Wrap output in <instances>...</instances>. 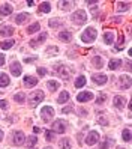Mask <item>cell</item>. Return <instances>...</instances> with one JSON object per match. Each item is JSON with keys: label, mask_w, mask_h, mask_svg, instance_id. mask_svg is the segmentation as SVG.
Wrapping results in <instances>:
<instances>
[{"label": "cell", "mask_w": 132, "mask_h": 149, "mask_svg": "<svg viewBox=\"0 0 132 149\" xmlns=\"http://www.w3.org/2000/svg\"><path fill=\"white\" fill-rule=\"evenodd\" d=\"M96 36H98V32H96V29L93 27H89V29H86L81 35V41L86 42V44H90L96 39Z\"/></svg>", "instance_id": "6da1fadb"}, {"label": "cell", "mask_w": 132, "mask_h": 149, "mask_svg": "<svg viewBox=\"0 0 132 149\" xmlns=\"http://www.w3.org/2000/svg\"><path fill=\"white\" fill-rule=\"evenodd\" d=\"M45 98V95H44L42 91H33L30 93V98H29V104H30V107H36L38 104Z\"/></svg>", "instance_id": "7a4b0ae2"}, {"label": "cell", "mask_w": 132, "mask_h": 149, "mask_svg": "<svg viewBox=\"0 0 132 149\" xmlns=\"http://www.w3.org/2000/svg\"><path fill=\"white\" fill-rule=\"evenodd\" d=\"M116 86L119 87V89H122V91H126V89H129L131 87V77L129 75H120L119 78H117V81H116Z\"/></svg>", "instance_id": "3957f363"}, {"label": "cell", "mask_w": 132, "mask_h": 149, "mask_svg": "<svg viewBox=\"0 0 132 149\" xmlns=\"http://www.w3.org/2000/svg\"><path fill=\"white\" fill-rule=\"evenodd\" d=\"M51 128H53V133L63 134L65 131H66V122H65L63 119H57V120H54V122H53Z\"/></svg>", "instance_id": "277c9868"}, {"label": "cell", "mask_w": 132, "mask_h": 149, "mask_svg": "<svg viewBox=\"0 0 132 149\" xmlns=\"http://www.w3.org/2000/svg\"><path fill=\"white\" fill-rule=\"evenodd\" d=\"M41 118H42V120L50 122L53 118H54V109L50 107V106L42 107V110H41Z\"/></svg>", "instance_id": "5b68a950"}, {"label": "cell", "mask_w": 132, "mask_h": 149, "mask_svg": "<svg viewBox=\"0 0 132 149\" xmlns=\"http://www.w3.org/2000/svg\"><path fill=\"white\" fill-rule=\"evenodd\" d=\"M71 20H72L75 24H84V23L87 21V15H86L84 11H77V12L72 14Z\"/></svg>", "instance_id": "8992f818"}, {"label": "cell", "mask_w": 132, "mask_h": 149, "mask_svg": "<svg viewBox=\"0 0 132 149\" xmlns=\"http://www.w3.org/2000/svg\"><path fill=\"white\" fill-rule=\"evenodd\" d=\"M98 142H99V133L98 131H90V133L87 134V137H86V143L89 146H93Z\"/></svg>", "instance_id": "52a82bcc"}, {"label": "cell", "mask_w": 132, "mask_h": 149, "mask_svg": "<svg viewBox=\"0 0 132 149\" xmlns=\"http://www.w3.org/2000/svg\"><path fill=\"white\" fill-rule=\"evenodd\" d=\"M24 140H26V137H24L23 131H14V134H12V143H14L15 146L23 145Z\"/></svg>", "instance_id": "ba28073f"}, {"label": "cell", "mask_w": 132, "mask_h": 149, "mask_svg": "<svg viewBox=\"0 0 132 149\" xmlns=\"http://www.w3.org/2000/svg\"><path fill=\"white\" fill-rule=\"evenodd\" d=\"M54 72H56L59 77L63 78V80H68V78H69V71L66 69L65 65H60V63H59V65L54 68Z\"/></svg>", "instance_id": "9c48e42d"}, {"label": "cell", "mask_w": 132, "mask_h": 149, "mask_svg": "<svg viewBox=\"0 0 132 149\" xmlns=\"http://www.w3.org/2000/svg\"><path fill=\"white\" fill-rule=\"evenodd\" d=\"M93 100V93L92 92H80L77 95V101L78 102H87Z\"/></svg>", "instance_id": "30bf717a"}, {"label": "cell", "mask_w": 132, "mask_h": 149, "mask_svg": "<svg viewBox=\"0 0 132 149\" xmlns=\"http://www.w3.org/2000/svg\"><path fill=\"white\" fill-rule=\"evenodd\" d=\"M113 104H114V107L116 109H125L126 106V98H123V96L117 95V96H114V100H113Z\"/></svg>", "instance_id": "8fae6325"}, {"label": "cell", "mask_w": 132, "mask_h": 149, "mask_svg": "<svg viewBox=\"0 0 132 149\" xmlns=\"http://www.w3.org/2000/svg\"><path fill=\"white\" fill-rule=\"evenodd\" d=\"M9 69H11L12 75H15V77H20L21 72H23V68H21L20 62H12V63L9 65Z\"/></svg>", "instance_id": "7c38bea8"}, {"label": "cell", "mask_w": 132, "mask_h": 149, "mask_svg": "<svg viewBox=\"0 0 132 149\" xmlns=\"http://www.w3.org/2000/svg\"><path fill=\"white\" fill-rule=\"evenodd\" d=\"M92 80L96 84H105V83L108 81V77L105 75V74H95V75H92Z\"/></svg>", "instance_id": "4fadbf2b"}, {"label": "cell", "mask_w": 132, "mask_h": 149, "mask_svg": "<svg viewBox=\"0 0 132 149\" xmlns=\"http://www.w3.org/2000/svg\"><path fill=\"white\" fill-rule=\"evenodd\" d=\"M38 84V78L36 77H32V75H26L24 77V86L27 87H33Z\"/></svg>", "instance_id": "5bb4252c"}, {"label": "cell", "mask_w": 132, "mask_h": 149, "mask_svg": "<svg viewBox=\"0 0 132 149\" xmlns=\"http://www.w3.org/2000/svg\"><path fill=\"white\" fill-rule=\"evenodd\" d=\"M14 27L12 26H2L0 27V35L2 36H11V35H14Z\"/></svg>", "instance_id": "9a60e30c"}, {"label": "cell", "mask_w": 132, "mask_h": 149, "mask_svg": "<svg viewBox=\"0 0 132 149\" xmlns=\"http://www.w3.org/2000/svg\"><path fill=\"white\" fill-rule=\"evenodd\" d=\"M11 12H12V5H11V3H5V5H2V8H0V17L9 15Z\"/></svg>", "instance_id": "2e32d148"}, {"label": "cell", "mask_w": 132, "mask_h": 149, "mask_svg": "<svg viewBox=\"0 0 132 149\" xmlns=\"http://www.w3.org/2000/svg\"><path fill=\"white\" fill-rule=\"evenodd\" d=\"M59 39L62 42H71L72 41V33L71 32H60L59 33Z\"/></svg>", "instance_id": "e0dca14e"}, {"label": "cell", "mask_w": 132, "mask_h": 149, "mask_svg": "<svg viewBox=\"0 0 132 149\" xmlns=\"http://www.w3.org/2000/svg\"><path fill=\"white\" fill-rule=\"evenodd\" d=\"M30 18V15L27 12H21L20 15H17V18H15V23L17 24H24L26 21H27Z\"/></svg>", "instance_id": "ac0fdd59"}, {"label": "cell", "mask_w": 132, "mask_h": 149, "mask_svg": "<svg viewBox=\"0 0 132 149\" xmlns=\"http://www.w3.org/2000/svg\"><path fill=\"white\" fill-rule=\"evenodd\" d=\"M111 145H114V140H113L111 137H105V139L102 140V143H101L99 149H110Z\"/></svg>", "instance_id": "d6986e66"}, {"label": "cell", "mask_w": 132, "mask_h": 149, "mask_svg": "<svg viewBox=\"0 0 132 149\" xmlns=\"http://www.w3.org/2000/svg\"><path fill=\"white\" fill-rule=\"evenodd\" d=\"M92 63H93V66H95V68L101 69V68L104 66V59H102L101 56H95V57L92 59Z\"/></svg>", "instance_id": "ffe728a7"}, {"label": "cell", "mask_w": 132, "mask_h": 149, "mask_svg": "<svg viewBox=\"0 0 132 149\" xmlns=\"http://www.w3.org/2000/svg\"><path fill=\"white\" fill-rule=\"evenodd\" d=\"M120 66H122V60L120 59H113L110 62V65H108V68L111 69V71H116V69H119Z\"/></svg>", "instance_id": "44dd1931"}, {"label": "cell", "mask_w": 132, "mask_h": 149, "mask_svg": "<svg viewBox=\"0 0 132 149\" xmlns=\"http://www.w3.org/2000/svg\"><path fill=\"white\" fill-rule=\"evenodd\" d=\"M45 39H47V33H41L38 39H33V41L30 42V45H32V47H36L38 44H42V42L45 41Z\"/></svg>", "instance_id": "7402d4cb"}, {"label": "cell", "mask_w": 132, "mask_h": 149, "mask_svg": "<svg viewBox=\"0 0 132 149\" xmlns=\"http://www.w3.org/2000/svg\"><path fill=\"white\" fill-rule=\"evenodd\" d=\"M59 146L62 148V149H71V140H69L68 137H63L59 142Z\"/></svg>", "instance_id": "603a6c76"}, {"label": "cell", "mask_w": 132, "mask_h": 149, "mask_svg": "<svg viewBox=\"0 0 132 149\" xmlns=\"http://www.w3.org/2000/svg\"><path fill=\"white\" fill-rule=\"evenodd\" d=\"M68 101H69V93H68L66 91H63V92L59 95L57 102H59V104H65V102H68Z\"/></svg>", "instance_id": "cb8c5ba5"}, {"label": "cell", "mask_w": 132, "mask_h": 149, "mask_svg": "<svg viewBox=\"0 0 132 149\" xmlns=\"http://www.w3.org/2000/svg\"><path fill=\"white\" fill-rule=\"evenodd\" d=\"M8 84H9V77L5 72H0V87H6Z\"/></svg>", "instance_id": "d4e9b609"}, {"label": "cell", "mask_w": 132, "mask_h": 149, "mask_svg": "<svg viewBox=\"0 0 132 149\" xmlns=\"http://www.w3.org/2000/svg\"><path fill=\"white\" fill-rule=\"evenodd\" d=\"M104 42L105 44H113L114 42V33L113 32H107V33H104Z\"/></svg>", "instance_id": "484cf974"}, {"label": "cell", "mask_w": 132, "mask_h": 149, "mask_svg": "<svg viewBox=\"0 0 132 149\" xmlns=\"http://www.w3.org/2000/svg\"><path fill=\"white\" fill-rule=\"evenodd\" d=\"M39 29H41V24L39 23H33V24H30L29 27H27V33H30V35L32 33H36Z\"/></svg>", "instance_id": "4316f807"}, {"label": "cell", "mask_w": 132, "mask_h": 149, "mask_svg": "<svg viewBox=\"0 0 132 149\" xmlns=\"http://www.w3.org/2000/svg\"><path fill=\"white\" fill-rule=\"evenodd\" d=\"M86 86V77L80 75V77H77V80H75V87L77 89H80V87Z\"/></svg>", "instance_id": "83f0119b"}, {"label": "cell", "mask_w": 132, "mask_h": 149, "mask_svg": "<svg viewBox=\"0 0 132 149\" xmlns=\"http://www.w3.org/2000/svg\"><path fill=\"white\" fill-rule=\"evenodd\" d=\"M41 12H44V14H48L50 11H51V3L50 2H42V5H41Z\"/></svg>", "instance_id": "f1b7e54d"}, {"label": "cell", "mask_w": 132, "mask_h": 149, "mask_svg": "<svg viewBox=\"0 0 132 149\" xmlns=\"http://www.w3.org/2000/svg\"><path fill=\"white\" fill-rule=\"evenodd\" d=\"M14 44H15V41H12V39H9V41H2V42H0V48L8 50V48H11Z\"/></svg>", "instance_id": "f546056e"}, {"label": "cell", "mask_w": 132, "mask_h": 149, "mask_svg": "<svg viewBox=\"0 0 132 149\" xmlns=\"http://www.w3.org/2000/svg\"><path fill=\"white\" fill-rule=\"evenodd\" d=\"M36 143H38V137H36V136H30V137H27V146H29V149H32Z\"/></svg>", "instance_id": "4dcf8cb0"}, {"label": "cell", "mask_w": 132, "mask_h": 149, "mask_svg": "<svg viewBox=\"0 0 132 149\" xmlns=\"http://www.w3.org/2000/svg\"><path fill=\"white\" fill-rule=\"evenodd\" d=\"M47 86H48V89L50 91H53V92H54V91H57L59 89V81H54V80H50L48 83H47Z\"/></svg>", "instance_id": "1f68e13d"}, {"label": "cell", "mask_w": 132, "mask_h": 149, "mask_svg": "<svg viewBox=\"0 0 132 149\" xmlns=\"http://www.w3.org/2000/svg\"><path fill=\"white\" fill-rule=\"evenodd\" d=\"M129 9V3H125V2H119L117 3V11H128Z\"/></svg>", "instance_id": "d6a6232c"}, {"label": "cell", "mask_w": 132, "mask_h": 149, "mask_svg": "<svg viewBox=\"0 0 132 149\" xmlns=\"http://www.w3.org/2000/svg\"><path fill=\"white\" fill-rule=\"evenodd\" d=\"M14 100H15L17 102H20V104H21V102H24L26 96H24V93H23V92H18V93H15V95H14Z\"/></svg>", "instance_id": "836d02e7"}, {"label": "cell", "mask_w": 132, "mask_h": 149, "mask_svg": "<svg viewBox=\"0 0 132 149\" xmlns=\"http://www.w3.org/2000/svg\"><path fill=\"white\" fill-rule=\"evenodd\" d=\"M122 136H123V140H125V142H131V130L129 128L128 130H123Z\"/></svg>", "instance_id": "e575fe53"}, {"label": "cell", "mask_w": 132, "mask_h": 149, "mask_svg": "<svg viewBox=\"0 0 132 149\" xmlns=\"http://www.w3.org/2000/svg\"><path fill=\"white\" fill-rule=\"evenodd\" d=\"M48 24H50V27H62V23L60 20H50L48 21Z\"/></svg>", "instance_id": "d590c367"}, {"label": "cell", "mask_w": 132, "mask_h": 149, "mask_svg": "<svg viewBox=\"0 0 132 149\" xmlns=\"http://www.w3.org/2000/svg\"><path fill=\"white\" fill-rule=\"evenodd\" d=\"M53 139H54V133L47 130V131H45V140H47V142H51Z\"/></svg>", "instance_id": "8d00e7d4"}, {"label": "cell", "mask_w": 132, "mask_h": 149, "mask_svg": "<svg viewBox=\"0 0 132 149\" xmlns=\"http://www.w3.org/2000/svg\"><path fill=\"white\" fill-rule=\"evenodd\" d=\"M105 100H107V95H105V93H101V95L98 96V100H96V104H104Z\"/></svg>", "instance_id": "74e56055"}, {"label": "cell", "mask_w": 132, "mask_h": 149, "mask_svg": "<svg viewBox=\"0 0 132 149\" xmlns=\"http://www.w3.org/2000/svg\"><path fill=\"white\" fill-rule=\"evenodd\" d=\"M98 122H99L101 125H105V127L108 125V119L105 118V116H98Z\"/></svg>", "instance_id": "f35d334b"}, {"label": "cell", "mask_w": 132, "mask_h": 149, "mask_svg": "<svg viewBox=\"0 0 132 149\" xmlns=\"http://www.w3.org/2000/svg\"><path fill=\"white\" fill-rule=\"evenodd\" d=\"M57 51H59V48H57V47H50V48L47 50V54H50V56H51V54H56Z\"/></svg>", "instance_id": "ab89813d"}, {"label": "cell", "mask_w": 132, "mask_h": 149, "mask_svg": "<svg viewBox=\"0 0 132 149\" xmlns=\"http://www.w3.org/2000/svg\"><path fill=\"white\" fill-rule=\"evenodd\" d=\"M60 5H62V9H69L72 2H60Z\"/></svg>", "instance_id": "60d3db41"}, {"label": "cell", "mask_w": 132, "mask_h": 149, "mask_svg": "<svg viewBox=\"0 0 132 149\" xmlns=\"http://www.w3.org/2000/svg\"><path fill=\"white\" fill-rule=\"evenodd\" d=\"M72 110H74V107H72V106H66L63 110H62V113H71Z\"/></svg>", "instance_id": "b9f144b4"}, {"label": "cell", "mask_w": 132, "mask_h": 149, "mask_svg": "<svg viewBox=\"0 0 132 149\" xmlns=\"http://www.w3.org/2000/svg\"><path fill=\"white\" fill-rule=\"evenodd\" d=\"M38 74L39 75H45L47 74V69L45 68H38Z\"/></svg>", "instance_id": "7bdbcfd3"}, {"label": "cell", "mask_w": 132, "mask_h": 149, "mask_svg": "<svg viewBox=\"0 0 132 149\" xmlns=\"http://www.w3.org/2000/svg\"><path fill=\"white\" fill-rule=\"evenodd\" d=\"M0 107H2V109H8V102L5 100H0Z\"/></svg>", "instance_id": "ee69618b"}, {"label": "cell", "mask_w": 132, "mask_h": 149, "mask_svg": "<svg viewBox=\"0 0 132 149\" xmlns=\"http://www.w3.org/2000/svg\"><path fill=\"white\" fill-rule=\"evenodd\" d=\"M35 60H36V57H26L24 62H26V63H30V62H35Z\"/></svg>", "instance_id": "f6af8a7d"}, {"label": "cell", "mask_w": 132, "mask_h": 149, "mask_svg": "<svg viewBox=\"0 0 132 149\" xmlns=\"http://www.w3.org/2000/svg\"><path fill=\"white\" fill-rule=\"evenodd\" d=\"M3 65H5V54L0 53V66H3Z\"/></svg>", "instance_id": "bcb514c9"}, {"label": "cell", "mask_w": 132, "mask_h": 149, "mask_svg": "<svg viewBox=\"0 0 132 149\" xmlns=\"http://www.w3.org/2000/svg\"><path fill=\"white\" fill-rule=\"evenodd\" d=\"M78 113H80V116H86L87 115V110H84V109H81L80 111H78Z\"/></svg>", "instance_id": "7dc6e473"}, {"label": "cell", "mask_w": 132, "mask_h": 149, "mask_svg": "<svg viewBox=\"0 0 132 149\" xmlns=\"http://www.w3.org/2000/svg\"><path fill=\"white\" fill-rule=\"evenodd\" d=\"M2 140H3V131L0 130V142H2Z\"/></svg>", "instance_id": "c3c4849f"}, {"label": "cell", "mask_w": 132, "mask_h": 149, "mask_svg": "<svg viewBox=\"0 0 132 149\" xmlns=\"http://www.w3.org/2000/svg\"><path fill=\"white\" fill-rule=\"evenodd\" d=\"M27 5H29V6H32V5H35V2H33V0H29V2H27Z\"/></svg>", "instance_id": "681fc988"}, {"label": "cell", "mask_w": 132, "mask_h": 149, "mask_svg": "<svg viewBox=\"0 0 132 149\" xmlns=\"http://www.w3.org/2000/svg\"><path fill=\"white\" fill-rule=\"evenodd\" d=\"M45 149H53V148H50V146H48V148H45Z\"/></svg>", "instance_id": "f907efd6"}, {"label": "cell", "mask_w": 132, "mask_h": 149, "mask_svg": "<svg viewBox=\"0 0 132 149\" xmlns=\"http://www.w3.org/2000/svg\"><path fill=\"white\" fill-rule=\"evenodd\" d=\"M117 149H123V148H120V146H119V148H117Z\"/></svg>", "instance_id": "816d5d0a"}, {"label": "cell", "mask_w": 132, "mask_h": 149, "mask_svg": "<svg viewBox=\"0 0 132 149\" xmlns=\"http://www.w3.org/2000/svg\"><path fill=\"white\" fill-rule=\"evenodd\" d=\"M32 149H33V148H32Z\"/></svg>", "instance_id": "f5cc1de1"}]
</instances>
